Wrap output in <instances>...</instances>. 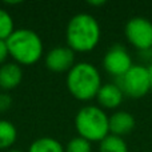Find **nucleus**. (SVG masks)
Returning <instances> with one entry per match:
<instances>
[{"label": "nucleus", "mask_w": 152, "mask_h": 152, "mask_svg": "<svg viewBox=\"0 0 152 152\" xmlns=\"http://www.w3.org/2000/svg\"><path fill=\"white\" fill-rule=\"evenodd\" d=\"M5 42L10 56L19 66H32L37 63L43 55L42 37L32 29H15Z\"/></svg>", "instance_id": "obj_3"}, {"label": "nucleus", "mask_w": 152, "mask_h": 152, "mask_svg": "<svg viewBox=\"0 0 152 152\" xmlns=\"http://www.w3.org/2000/svg\"><path fill=\"white\" fill-rule=\"evenodd\" d=\"M88 4L94 5V7H99V5H104L105 4V0H89Z\"/></svg>", "instance_id": "obj_19"}, {"label": "nucleus", "mask_w": 152, "mask_h": 152, "mask_svg": "<svg viewBox=\"0 0 152 152\" xmlns=\"http://www.w3.org/2000/svg\"><path fill=\"white\" fill-rule=\"evenodd\" d=\"M102 29L96 19L89 13H77L67 24V44L74 52H89L100 42Z\"/></svg>", "instance_id": "obj_1"}, {"label": "nucleus", "mask_w": 152, "mask_h": 152, "mask_svg": "<svg viewBox=\"0 0 152 152\" xmlns=\"http://www.w3.org/2000/svg\"><path fill=\"white\" fill-rule=\"evenodd\" d=\"M132 64L131 55L128 51L120 44L112 45L110 50L105 52L103 58V67L110 75L115 77H120L128 71Z\"/></svg>", "instance_id": "obj_7"}, {"label": "nucleus", "mask_w": 152, "mask_h": 152, "mask_svg": "<svg viewBox=\"0 0 152 152\" xmlns=\"http://www.w3.org/2000/svg\"><path fill=\"white\" fill-rule=\"evenodd\" d=\"M75 128L79 136L92 142H102L110 135V116L96 105H87L75 116Z\"/></svg>", "instance_id": "obj_4"}, {"label": "nucleus", "mask_w": 152, "mask_h": 152, "mask_svg": "<svg viewBox=\"0 0 152 152\" xmlns=\"http://www.w3.org/2000/svg\"><path fill=\"white\" fill-rule=\"evenodd\" d=\"M75 66V52L69 47H55L45 55V67L52 72H66Z\"/></svg>", "instance_id": "obj_8"}, {"label": "nucleus", "mask_w": 152, "mask_h": 152, "mask_svg": "<svg viewBox=\"0 0 152 152\" xmlns=\"http://www.w3.org/2000/svg\"><path fill=\"white\" fill-rule=\"evenodd\" d=\"M8 152H23V151H20V150H10Z\"/></svg>", "instance_id": "obj_21"}, {"label": "nucleus", "mask_w": 152, "mask_h": 152, "mask_svg": "<svg viewBox=\"0 0 152 152\" xmlns=\"http://www.w3.org/2000/svg\"><path fill=\"white\" fill-rule=\"evenodd\" d=\"M8 56H10V52H8L7 42L0 40V66H3V64L7 63Z\"/></svg>", "instance_id": "obj_18"}, {"label": "nucleus", "mask_w": 152, "mask_h": 152, "mask_svg": "<svg viewBox=\"0 0 152 152\" xmlns=\"http://www.w3.org/2000/svg\"><path fill=\"white\" fill-rule=\"evenodd\" d=\"M28 152H66V148L59 140L50 136L36 139L28 148Z\"/></svg>", "instance_id": "obj_12"}, {"label": "nucleus", "mask_w": 152, "mask_h": 152, "mask_svg": "<svg viewBox=\"0 0 152 152\" xmlns=\"http://www.w3.org/2000/svg\"><path fill=\"white\" fill-rule=\"evenodd\" d=\"M12 105V97L8 94H0V112H5L8 111Z\"/></svg>", "instance_id": "obj_17"}, {"label": "nucleus", "mask_w": 152, "mask_h": 152, "mask_svg": "<svg viewBox=\"0 0 152 152\" xmlns=\"http://www.w3.org/2000/svg\"><path fill=\"white\" fill-rule=\"evenodd\" d=\"M124 96L131 99H140L151 91V81L148 68L143 64H134L123 76L116 81Z\"/></svg>", "instance_id": "obj_5"}, {"label": "nucleus", "mask_w": 152, "mask_h": 152, "mask_svg": "<svg viewBox=\"0 0 152 152\" xmlns=\"http://www.w3.org/2000/svg\"><path fill=\"white\" fill-rule=\"evenodd\" d=\"M23 80V69L15 61L0 66V88L4 91L15 89Z\"/></svg>", "instance_id": "obj_10"}, {"label": "nucleus", "mask_w": 152, "mask_h": 152, "mask_svg": "<svg viewBox=\"0 0 152 152\" xmlns=\"http://www.w3.org/2000/svg\"><path fill=\"white\" fill-rule=\"evenodd\" d=\"M92 147L88 140L80 136L72 137L66 145V152H91Z\"/></svg>", "instance_id": "obj_16"}, {"label": "nucleus", "mask_w": 152, "mask_h": 152, "mask_svg": "<svg viewBox=\"0 0 152 152\" xmlns=\"http://www.w3.org/2000/svg\"><path fill=\"white\" fill-rule=\"evenodd\" d=\"M15 31L13 19L10 12L0 8V40H7Z\"/></svg>", "instance_id": "obj_15"}, {"label": "nucleus", "mask_w": 152, "mask_h": 152, "mask_svg": "<svg viewBox=\"0 0 152 152\" xmlns=\"http://www.w3.org/2000/svg\"><path fill=\"white\" fill-rule=\"evenodd\" d=\"M148 68V75H150V81H151V89H152V64L147 67Z\"/></svg>", "instance_id": "obj_20"}, {"label": "nucleus", "mask_w": 152, "mask_h": 152, "mask_svg": "<svg viewBox=\"0 0 152 152\" xmlns=\"http://www.w3.org/2000/svg\"><path fill=\"white\" fill-rule=\"evenodd\" d=\"M18 137V129L11 121L0 120V150L12 147Z\"/></svg>", "instance_id": "obj_13"}, {"label": "nucleus", "mask_w": 152, "mask_h": 152, "mask_svg": "<svg viewBox=\"0 0 152 152\" xmlns=\"http://www.w3.org/2000/svg\"><path fill=\"white\" fill-rule=\"evenodd\" d=\"M135 128V118L132 113L127 111H116L110 116V134L116 136H124V135L132 132Z\"/></svg>", "instance_id": "obj_11"}, {"label": "nucleus", "mask_w": 152, "mask_h": 152, "mask_svg": "<svg viewBox=\"0 0 152 152\" xmlns=\"http://www.w3.org/2000/svg\"><path fill=\"white\" fill-rule=\"evenodd\" d=\"M102 76L91 63H76L67 75V88L75 99L88 102L96 97L102 87Z\"/></svg>", "instance_id": "obj_2"}, {"label": "nucleus", "mask_w": 152, "mask_h": 152, "mask_svg": "<svg viewBox=\"0 0 152 152\" xmlns=\"http://www.w3.org/2000/svg\"><path fill=\"white\" fill-rule=\"evenodd\" d=\"M126 37L139 52L152 50V21L143 16H135L126 24Z\"/></svg>", "instance_id": "obj_6"}, {"label": "nucleus", "mask_w": 152, "mask_h": 152, "mask_svg": "<svg viewBox=\"0 0 152 152\" xmlns=\"http://www.w3.org/2000/svg\"><path fill=\"white\" fill-rule=\"evenodd\" d=\"M123 99L124 94L116 83L103 84L96 95V100L99 103L100 108H105V110L118 108L123 103Z\"/></svg>", "instance_id": "obj_9"}, {"label": "nucleus", "mask_w": 152, "mask_h": 152, "mask_svg": "<svg viewBox=\"0 0 152 152\" xmlns=\"http://www.w3.org/2000/svg\"><path fill=\"white\" fill-rule=\"evenodd\" d=\"M99 152H128V147L124 139L110 134L100 142Z\"/></svg>", "instance_id": "obj_14"}]
</instances>
